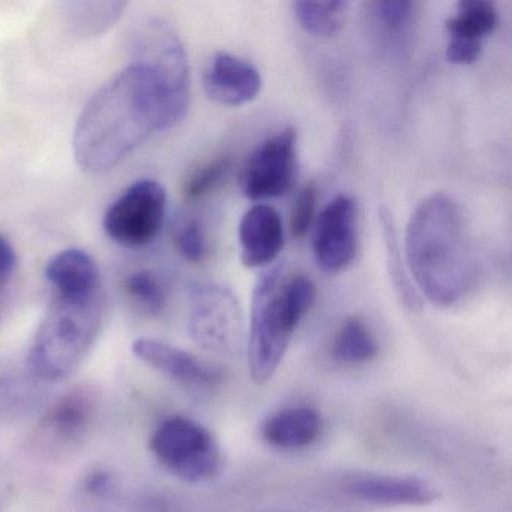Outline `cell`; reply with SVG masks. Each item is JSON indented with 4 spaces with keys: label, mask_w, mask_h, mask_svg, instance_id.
<instances>
[{
    "label": "cell",
    "mask_w": 512,
    "mask_h": 512,
    "mask_svg": "<svg viewBox=\"0 0 512 512\" xmlns=\"http://www.w3.org/2000/svg\"><path fill=\"white\" fill-rule=\"evenodd\" d=\"M131 62L142 65L163 89L170 103L187 115L190 107V65L176 29L161 17H146L131 29Z\"/></svg>",
    "instance_id": "5b68a950"
},
{
    "label": "cell",
    "mask_w": 512,
    "mask_h": 512,
    "mask_svg": "<svg viewBox=\"0 0 512 512\" xmlns=\"http://www.w3.org/2000/svg\"><path fill=\"white\" fill-rule=\"evenodd\" d=\"M184 118L151 73L131 62L101 86L80 113L73 136L77 166L89 175H104L152 134L170 130Z\"/></svg>",
    "instance_id": "6da1fadb"
},
{
    "label": "cell",
    "mask_w": 512,
    "mask_h": 512,
    "mask_svg": "<svg viewBox=\"0 0 512 512\" xmlns=\"http://www.w3.org/2000/svg\"><path fill=\"white\" fill-rule=\"evenodd\" d=\"M499 17L487 0H463L455 16L446 20V59L454 65H472L481 58L484 40L493 34Z\"/></svg>",
    "instance_id": "8fae6325"
},
{
    "label": "cell",
    "mask_w": 512,
    "mask_h": 512,
    "mask_svg": "<svg viewBox=\"0 0 512 512\" xmlns=\"http://www.w3.org/2000/svg\"><path fill=\"white\" fill-rule=\"evenodd\" d=\"M149 448L161 466L190 484L217 478L221 451L205 425L187 416H170L155 428Z\"/></svg>",
    "instance_id": "8992f818"
},
{
    "label": "cell",
    "mask_w": 512,
    "mask_h": 512,
    "mask_svg": "<svg viewBox=\"0 0 512 512\" xmlns=\"http://www.w3.org/2000/svg\"><path fill=\"white\" fill-rule=\"evenodd\" d=\"M322 428V416L316 409L293 406L269 415L260 427V434L272 448L301 451L319 440Z\"/></svg>",
    "instance_id": "ac0fdd59"
},
{
    "label": "cell",
    "mask_w": 512,
    "mask_h": 512,
    "mask_svg": "<svg viewBox=\"0 0 512 512\" xmlns=\"http://www.w3.org/2000/svg\"><path fill=\"white\" fill-rule=\"evenodd\" d=\"M97 400L88 389L77 388L62 395L41 419V434L55 445H71L85 436L94 421Z\"/></svg>",
    "instance_id": "e0dca14e"
},
{
    "label": "cell",
    "mask_w": 512,
    "mask_h": 512,
    "mask_svg": "<svg viewBox=\"0 0 512 512\" xmlns=\"http://www.w3.org/2000/svg\"><path fill=\"white\" fill-rule=\"evenodd\" d=\"M113 488H115V479L106 470H94L83 479V493L88 497H94V499H103V497L109 496Z\"/></svg>",
    "instance_id": "f1b7e54d"
},
{
    "label": "cell",
    "mask_w": 512,
    "mask_h": 512,
    "mask_svg": "<svg viewBox=\"0 0 512 512\" xmlns=\"http://www.w3.org/2000/svg\"><path fill=\"white\" fill-rule=\"evenodd\" d=\"M127 7V2H68L62 5V19L71 37L89 40L109 31Z\"/></svg>",
    "instance_id": "ffe728a7"
},
{
    "label": "cell",
    "mask_w": 512,
    "mask_h": 512,
    "mask_svg": "<svg viewBox=\"0 0 512 512\" xmlns=\"http://www.w3.org/2000/svg\"><path fill=\"white\" fill-rule=\"evenodd\" d=\"M292 10L296 22L307 34L317 38H329L337 35L343 28L349 4L341 0L295 2Z\"/></svg>",
    "instance_id": "603a6c76"
},
{
    "label": "cell",
    "mask_w": 512,
    "mask_h": 512,
    "mask_svg": "<svg viewBox=\"0 0 512 512\" xmlns=\"http://www.w3.org/2000/svg\"><path fill=\"white\" fill-rule=\"evenodd\" d=\"M356 205L349 196L335 197L317 218L313 253L326 274H340L355 260L358 250Z\"/></svg>",
    "instance_id": "30bf717a"
},
{
    "label": "cell",
    "mask_w": 512,
    "mask_h": 512,
    "mask_svg": "<svg viewBox=\"0 0 512 512\" xmlns=\"http://www.w3.org/2000/svg\"><path fill=\"white\" fill-rule=\"evenodd\" d=\"M232 169V157L220 155L208 163L197 167L184 184L185 199L190 202L203 199V197L217 190Z\"/></svg>",
    "instance_id": "d4e9b609"
},
{
    "label": "cell",
    "mask_w": 512,
    "mask_h": 512,
    "mask_svg": "<svg viewBox=\"0 0 512 512\" xmlns=\"http://www.w3.org/2000/svg\"><path fill=\"white\" fill-rule=\"evenodd\" d=\"M188 332L206 352L235 358L244 347V314L235 293L218 283H199L190 293Z\"/></svg>",
    "instance_id": "52a82bcc"
},
{
    "label": "cell",
    "mask_w": 512,
    "mask_h": 512,
    "mask_svg": "<svg viewBox=\"0 0 512 512\" xmlns=\"http://www.w3.org/2000/svg\"><path fill=\"white\" fill-rule=\"evenodd\" d=\"M173 244L187 262L200 263L208 256V239L196 218H181L173 226Z\"/></svg>",
    "instance_id": "484cf974"
},
{
    "label": "cell",
    "mask_w": 512,
    "mask_h": 512,
    "mask_svg": "<svg viewBox=\"0 0 512 512\" xmlns=\"http://www.w3.org/2000/svg\"><path fill=\"white\" fill-rule=\"evenodd\" d=\"M32 392L31 385L20 377H0V415L17 413L31 404Z\"/></svg>",
    "instance_id": "83f0119b"
},
{
    "label": "cell",
    "mask_w": 512,
    "mask_h": 512,
    "mask_svg": "<svg viewBox=\"0 0 512 512\" xmlns=\"http://www.w3.org/2000/svg\"><path fill=\"white\" fill-rule=\"evenodd\" d=\"M262 74L251 62L218 52L203 71V89L220 106L239 107L251 103L262 91Z\"/></svg>",
    "instance_id": "7c38bea8"
},
{
    "label": "cell",
    "mask_w": 512,
    "mask_h": 512,
    "mask_svg": "<svg viewBox=\"0 0 512 512\" xmlns=\"http://www.w3.org/2000/svg\"><path fill=\"white\" fill-rule=\"evenodd\" d=\"M316 301V286L302 274L275 266L260 275L251 302L247 356L254 382H269L289 349L293 334Z\"/></svg>",
    "instance_id": "3957f363"
},
{
    "label": "cell",
    "mask_w": 512,
    "mask_h": 512,
    "mask_svg": "<svg viewBox=\"0 0 512 512\" xmlns=\"http://www.w3.org/2000/svg\"><path fill=\"white\" fill-rule=\"evenodd\" d=\"M104 314V292L80 298L53 295L29 347V374L43 382H58L70 376L97 341Z\"/></svg>",
    "instance_id": "277c9868"
},
{
    "label": "cell",
    "mask_w": 512,
    "mask_h": 512,
    "mask_svg": "<svg viewBox=\"0 0 512 512\" xmlns=\"http://www.w3.org/2000/svg\"><path fill=\"white\" fill-rule=\"evenodd\" d=\"M316 205L317 188L313 182H310L299 190L293 205L292 215H290V232L293 238L302 239L307 235L308 230L313 226Z\"/></svg>",
    "instance_id": "4316f807"
},
{
    "label": "cell",
    "mask_w": 512,
    "mask_h": 512,
    "mask_svg": "<svg viewBox=\"0 0 512 512\" xmlns=\"http://www.w3.org/2000/svg\"><path fill=\"white\" fill-rule=\"evenodd\" d=\"M404 251L421 298L448 308L472 292L478 275L472 233L452 197L437 193L419 203L407 224Z\"/></svg>",
    "instance_id": "7a4b0ae2"
},
{
    "label": "cell",
    "mask_w": 512,
    "mask_h": 512,
    "mask_svg": "<svg viewBox=\"0 0 512 512\" xmlns=\"http://www.w3.org/2000/svg\"><path fill=\"white\" fill-rule=\"evenodd\" d=\"M17 268V254L11 242L0 235V296L13 280Z\"/></svg>",
    "instance_id": "f546056e"
},
{
    "label": "cell",
    "mask_w": 512,
    "mask_h": 512,
    "mask_svg": "<svg viewBox=\"0 0 512 512\" xmlns=\"http://www.w3.org/2000/svg\"><path fill=\"white\" fill-rule=\"evenodd\" d=\"M298 137L293 128L260 143L242 170V193L250 200L277 199L295 187L298 178Z\"/></svg>",
    "instance_id": "9c48e42d"
},
{
    "label": "cell",
    "mask_w": 512,
    "mask_h": 512,
    "mask_svg": "<svg viewBox=\"0 0 512 512\" xmlns=\"http://www.w3.org/2000/svg\"><path fill=\"white\" fill-rule=\"evenodd\" d=\"M332 355L340 364H367L379 355V344L361 317H349L335 335Z\"/></svg>",
    "instance_id": "44dd1931"
},
{
    "label": "cell",
    "mask_w": 512,
    "mask_h": 512,
    "mask_svg": "<svg viewBox=\"0 0 512 512\" xmlns=\"http://www.w3.org/2000/svg\"><path fill=\"white\" fill-rule=\"evenodd\" d=\"M242 263L247 268L271 265L284 247V226L277 209L256 205L239 224Z\"/></svg>",
    "instance_id": "9a60e30c"
},
{
    "label": "cell",
    "mask_w": 512,
    "mask_h": 512,
    "mask_svg": "<svg viewBox=\"0 0 512 512\" xmlns=\"http://www.w3.org/2000/svg\"><path fill=\"white\" fill-rule=\"evenodd\" d=\"M418 5L404 0L367 4V19L377 46L392 59H403L412 43Z\"/></svg>",
    "instance_id": "2e32d148"
},
{
    "label": "cell",
    "mask_w": 512,
    "mask_h": 512,
    "mask_svg": "<svg viewBox=\"0 0 512 512\" xmlns=\"http://www.w3.org/2000/svg\"><path fill=\"white\" fill-rule=\"evenodd\" d=\"M53 295L80 298L103 292L100 268L91 254L79 248L56 254L46 268Z\"/></svg>",
    "instance_id": "d6986e66"
},
{
    "label": "cell",
    "mask_w": 512,
    "mask_h": 512,
    "mask_svg": "<svg viewBox=\"0 0 512 512\" xmlns=\"http://www.w3.org/2000/svg\"><path fill=\"white\" fill-rule=\"evenodd\" d=\"M122 289L134 307L148 316H157L166 308V287L155 272H131L122 281Z\"/></svg>",
    "instance_id": "cb8c5ba5"
},
{
    "label": "cell",
    "mask_w": 512,
    "mask_h": 512,
    "mask_svg": "<svg viewBox=\"0 0 512 512\" xmlns=\"http://www.w3.org/2000/svg\"><path fill=\"white\" fill-rule=\"evenodd\" d=\"M344 488L353 499L374 506H427L440 497L436 485L418 476H355Z\"/></svg>",
    "instance_id": "5bb4252c"
},
{
    "label": "cell",
    "mask_w": 512,
    "mask_h": 512,
    "mask_svg": "<svg viewBox=\"0 0 512 512\" xmlns=\"http://www.w3.org/2000/svg\"><path fill=\"white\" fill-rule=\"evenodd\" d=\"M133 353L140 361L185 386L211 388L223 380V371L217 365L155 338L134 341Z\"/></svg>",
    "instance_id": "4fadbf2b"
},
{
    "label": "cell",
    "mask_w": 512,
    "mask_h": 512,
    "mask_svg": "<svg viewBox=\"0 0 512 512\" xmlns=\"http://www.w3.org/2000/svg\"><path fill=\"white\" fill-rule=\"evenodd\" d=\"M166 214V188L154 179H142L107 208L103 229L121 247H148L160 236Z\"/></svg>",
    "instance_id": "ba28073f"
},
{
    "label": "cell",
    "mask_w": 512,
    "mask_h": 512,
    "mask_svg": "<svg viewBox=\"0 0 512 512\" xmlns=\"http://www.w3.org/2000/svg\"><path fill=\"white\" fill-rule=\"evenodd\" d=\"M380 226H382L383 242H385L386 263H388L389 277L394 284L398 299L403 302L407 310L418 313L422 308V298L416 290L415 284L410 281L404 268L403 256H401L400 244H398L397 230L394 226V218L388 209H380Z\"/></svg>",
    "instance_id": "7402d4cb"
}]
</instances>
